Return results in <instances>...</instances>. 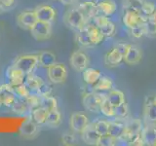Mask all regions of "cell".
<instances>
[{"label":"cell","mask_w":156,"mask_h":146,"mask_svg":"<svg viewBox=\"0 0 156 146\" xmlns=\"http://www.w3.org/2000/svg\"><path fill=\"white\" fill-rule=\"evenodd\" d=\"M144 35L150 38L156 37V23H153L150 19L147 21L144 22Z\"/></svg>","instance_id":"cell-38"},{"label":"cell","mask_w":156,"mask_h":146,"mask_svg":"<svg viewBox=\"0 0 156 146\" xmlns=\"http://www.w3.org/2000/svg\"><path fill=\"white\" fill-rule=\"evenodd\" d=\"M15 4V0H0V10L11 8Z\"/></svg>","instance_id":"cell-48"},{"label":"cell","mask_w":156,"mask_h":146,"mask_svg":"<svg viewBox=\"0 0 156 146\" xmlns=\"http://www.w3.org/2000/svg\"><path fill=\"white\" fill-rule=\"evenodd\" d=\"M34 94L38 95L39 96H51L52 94V87L47 84V83L43 82L42 84L39 86V88L37 89V91L34 92Z\"/></svg>","instance_id":"cell-45"},{"label":"cell","mask_w":156,"mask_h":146,"mask_svg":"<svg viewBox=\"0 0 156 146\" xmlns=\"http://www.w3.org/2000/svg\"><path fill=\"white\" fill-rule=\"evenodd\" d=\"M90 1L94 2L95 4H97V5H98V4H99V3H100V2L101 1V0H90Z\"/></svg>","instance_id":"cell-51"},{"label":"cell","mask_w":156,"mask_h":146,"mask_svg":"<svg viewBox=\"0 0 156 146\" xmlns=\"http://www.w3.org/2000/svg\"><path fill=\"white\" fill-rule=\"evenodd\" d=\"M70 65L74 70L78 72H83L89 65L90 60L88 56L82 51H75L72 53L69 58Z\"/></svg>","instance_id":"cell-7"},{"label":"cell","mask_w":156,"mask_h":146,"mask_svg":"<svg viewBox=\"0 0 156 146\" xmlns=\"http://www.w3.org/2000/svg\"><path fill=\"white\" fill-rule=\"evenodd\" d=\"M58 1L63 5H71L74 3L76 0H58Z\"/></svg>","instance_id":"cell-49"},{"label":"cell","mask_w":156,"mask_h":146,"mask_svg":"<svg viewBox=\"0 0 156 146\" xmlns=\"http://www.w3.org/2000/svg\"><path fill=\"white\" fill-rule=\"evenodd\" d=\"M149 19H150L151 21H152L153 23H156V10H155V11L153 12V14L151 15V16H150V18H149Z\"/></svg>","instance_id":"cell-50"},{"label":"cell","mask_w":156,"mask_h":146,"mask_svg":"<svg viewBox=\"0 0 156 146\" xmlns=\"http://www.w3.org/2000/svg\"><path fill=\"white\" fill-rule=\"evenodd\" d=\"M52 23L37 21L31 27L30 31L32 37L37 41H45L52 35Z\"/></svg>","instance_id":"cell-4"},{"label":"cell","mask_w":156,"mask_h":146,"mask_svg":"<svg viewBox=\"0 0 156 146\" xmlns=\"http://www.w3.org/2000/svg\"><path fill=\"white\" fill-rule=\"evenodd\" d=\"M144 23L143 19H140L139 12L133 11V10H125L124 16H123V23L127 27H133L139 23Z\"/></svg>","instance_id":"cell-17"},{"label":"cell","mask_w":156,"mask_h":146,"mask_svg":"<svg viewBox=\"0 0 156 146\" xmlns=\"http://www.w3.org/2000/svg\"><path fill=\"white\" fill-rule=\"evenodd\" d=\"M14 66L20 68L26 74H31L38 64V55H23L20 56L14 62Z\"/></svg>","instance_id":"cell-3"},{"label":"cell","mask_w":156,"mask_h":146,"mask_svg":"<svg viewBox=\"0 0 156 146\" xmlns=\"http://www.w3.org/2000/svg\"><path fill=\"white\" fill-rule=\"evenodd\" d=\"M94 127L97 130V133L100 135H105L108 134V129H109V122L100 120L94 123Z\"/></svg>","instance_id":"cell-39"},{"label":"cell","mask_w":156,"mask_h":146,"mask_svg":"<svg viewBox=\"0 0 156 146\" xmlns=\"http://www.w3.org/2000/svg\"><path fill=\"white\" fill-rule=\"evenodd\" d=\"M84 28L88 31V33L90 34V36L92 38L93 42H94L95 45L97 44H99L102 41V39H104V35L101 34L100 28L96 26L94 23H87L85 26H84Z\"/></svg>","instance_id":"cell-26"},{"label":"cell","mask_w":156,"mask_h":146,"mask_svg":"<svg viewBox=\"0 0 156 146\" xmlns=\"http://www.w3.org/2000/svg\"><path fill=\"white\" fill-rule=\"evenodd\" d=\"M141 60V52L139 47L136 45H132L130 44L128 50H127L126 54L123 57V61L127 63V64L134 65L139 63Z\"/></svg>","instance_id":"cell-14"},{"label":"cell","mask_w":156,"mask_h":146,"mask_svg":"<svg viewBox=\"0 0 156 146\" xmlns=\"http://www.w3.org/2000/svg\"><path fill=\"white\" fill-rule=\"evenodd\" d=\"M141 137L144 145L156 146V127L155 125H147L141 130Z\"/></svg>","instance_id":"cell-15"},{"label":"cell","mask_w":156,"mask_h":146,"mask_svg":"<svg viewBox=\"0 0 156 146\" xmlns=\"http://www.w3.org/2000/svg\"><path fill=\"white\" fill-rule=\"evenodd\" d=\"M79 9V11L82 13L87 22H89L90 19H93L98 14H99V9H98V5L95 4L92 1H85L77 7Z\"/></svg>","instance_id":"cell-13"},{"label":"cell","mask_w":156,"mask_h":146,"mask_svg":"<svg viewBox=\"0 0 156 146\" xmlns=\"http://www.w3.org/2000/svg\"><path fill=\"white\" fill-rule=\"evenodd\" d=\"M82 138L84 142L90 145H97L98 141L100 139V134L97 133V130L94 127V124H89V126L84 130V131L81 134Z\"/></svg>","instance_id":"cell-16"},{"label":"cell","mask_w":156,"mask_h":146,"mask_svg":"<svg viewBox=\"0 0 156 146\" xmlns=\"http://www.w3.org/2000/svg\"><path fill=\"white\" fill-rule=\"evenodd\" d=\"M89 119L83 113H73L69 120V126L71 130L77 134H82L84 130L89 126Z\"/></svg>","instance_id":"cell-8"},{"label":"cell","mask_w":156,"mask_h":146,"mask_svg":"<svg viewBox=\"0 0 156 146\" xmlns=\"http://www.w3.org/2000/svg\"><path fill=\"white\" fill-rule=\"evenodd\" d=\"M126 131V124L120 123V122H109L108 134L111 135L115 139L120 138L123 136Z\"/></svg>","instance_id":"cell-21"},{"label":"cell","mask_w":156,"mask_h":146,"mask_svg":"<svg viewBox=\"0 0 156 146\" xmlns=\"http://www.w3.org/2000/svg\"><path fill=\"white\" fill-rule=\"evenodd\" d=\"M107 99L110 102L112 106H118L125 102V96L124 94L119 90H110L109 92L106 96Z\"/></svg>","instance_id":"cell-28"},{"label":"cell","mask_w":156,"mask_h":146,"mask_svg":"<svg viewBox=\"0 0 156 146\" xmlns=\"http://www.w3.org/2000/svg\"><path fill=\"white\" fill-rule=\"evenodd\" d=\"M130 32L131 35L134 38L139 39L140 37H143L144 35V23L136 24V26H133L130 28Z\"/></svg>","instance_id":"cell-44"},{"label":"cell","mask_w":156,"mask_h":146,"mask_svg":"<svg viewBox=\"0 0 156 146\" xmlns=\"http://www.w3.org/2000/svg\"><path fill=\"white\" fill-rule=\"evenodd\" d=\"M39 106L49 112L58 108V100L56 97H54L52 96H42L40 99V105Z\"/></svg>","instance_id":"cell-32"},{"label":"cell","mask_w":156,"mask_h":146,"mask_svg":"<svg viewBox=\"0 0 156 146\" xmlns=\"http://www.w3.org/2000/svg\"><path fill=\"white\" fill-rule=\"evenodd\" d=\"M128 112H129V108H128V105L126 103V101L118 106L113 107V115H114L113 117H115L117 119L125 118V117H127V115H128Z\"/></svg>","instance_id":"cell-36"},{"label":"cell","mask_w":156,"mask_h":146,"mask_svg":"<svg viewBox=\"0 0 156 146\" xmlns=\"http://www.w3.org/2000/svg\"><path fill=\"white\" fill-rule=\"evenodd\" d=\"M98 9H99V14L102 13L105 16H111L116 11V3L113 0H101L98 4Z\"/></svg>","instance_id":"cell-22"},{"label":"cell","mask_w":156,"mask_h":146,"mask_svg":"<svg viewBox=\"0 0 156 146\" xmlns=\"http://www.w3.org/2000/svg\"><path fill=\"white\" fill-rule=\"evenodd\" d=\"M155 5L151 2H147V1H144L143 7L139 11V14L140 16V19H143V22L147 21V19L150 18L151 15L153 14V12L155 11Z\"/></svg>","instance_id":"cell-33"},{"label":"cell","mask_w":156,"mask_h":146,"mask_svg":"<svg viewBox=\"0 0 156 146\" xmlns=\"http://www.w3.org/2000/svg\"><path fill=\"white\" fill-rule=\"evenodd\" d=\"M40 99H41V96H39L38 95L30 94V96L26 99L28 106H29V108H30V111L39 107V105H40Z\"/></svg>","instance_id":"cell-43"},{"label":"cell","mask_w":156,"mask_h":146,"mask_svg":"<svg viewBox=\"0 0 156 146\" xmlns=\"http://www.w3.org/2000/svg\"><path fill=\"white\" fill-rule=\"evenodd\" d=\"M76 41L79 45H81L83 47L95 46V44H94V42H93L90 34L88 33V31L84 27L81 28L80 30H78V33L76 34Z\"/></svg>","instance_id":"cell-29"},{"label":"cell","mask_w":156,"mask_h":146,"mask_svg":"<svg viewBox=\"0 0 156 146\" xmlns=\"http://www.w3.org/2000/svg\"><path fill=\"white\" fill-rule=\"evenodd\" d=\"M38 21L52 23L56 19V10L50 5H40L34 9Z\"/></svg>","instance_id":"cell-9"},{"label":"cell","mask_w":156,"mask_h":146,"mask_svg":"<svg viewBox=\"0 0 156 146\" xmlns=\"http://www.w3.org/2000/svg\"><path fill=\"white\" fill-rule=\"evenodd\" d=\"M13 89H14V92H15V94H16V96L18 97H20V99H27L31 94L30 91L27 89L24 84L19 85V86H15V87H13Z\"/></svg>","instance_id":"cell-40"},{"label":"cell","mask_w":156,"mask_h":146,"mask_svg":"<svg viewBox=\"0 0 156 146\" xmlns=\"http://www.w3.org/2000/svg\"><path fill=\"white\" fill-rule=\"evenodd\" d=\"M145 0H122L123 7L125 10H133L139 12L143 7Z\"/></svg>","instance_id":"cell-35"},{"label":"cell","mask_w":156,"mask_h":146,"mask_svg":"<svg viewBox=\"0 0 156 146\" xmlns=\"http://www.w3.org/2000/svg\"><path fill=\"white\" fill-rule=\"evenodd\" d=\"M31 112V119L35 122L37 125H45V121L47 118L48 111L45 110L42 107H37V108L33 109Z\"/></svg>","instance_id":"cell-31"},{"label":"cell","mask_w":156,"mask_h":146,"mask_svg":"<svg viewBox=\"0 0 156 146\" xmlns=\"http://www.w3.org/2000/svg\"><path fill=\"white\" fill-rule=\"evenodd\" d=\"M144 118L147 125H156V103L153 97H147L144 102Z\"/></svg>","instance_id":"cell-12"},{"label":"cell","mask_w":156,"mask_h":146,"mask_svg":"<svg viewBox=\"0 0 156 146\" xmlns=\"http://www.w3.org/2000/svg\"><path fill=\"white\" fill-rule=\"evenodd\" d=\"M107 96V95H106ZM102 114L107 116V117H113V106L110 104V102L107 99V97L105 96L104 100L101 102V111Z\"/></svg>","instance_id":"cell-41"},{"label":"cell","mask_w":156,"mask_h":146,"mask_svg":"<svg viewBox=\"0 0 156 146\" xmlns=\"http://www.w3.org/2000/svg\"><path fill=\"white\" fill-rule=\"evenodd\" d=\"M18 96L14 92V89L11 85L3 84L0 86V103L2 106L11 108L16 102Z\"/></svg>","instance_id":"cell-6"},{"label":"cell","mask_w":156,"mask_h":146,"mask_svg":"<svg viewBox=\"0 0 156 146\" xmlns=\"http://www.w3.org/2000/svg\"><path fill=\"white\" fill-rule=\"evenodd\" d=\"M141 130H143V125H141L140 120H139V119L132 120L129 122V123L126 124V131H125L124 135L129 139V142H130L131 136L140 134Z\"/></svg>","instance_id":"cell-18"},{"label":"cell","mask_w":156,"mask_h":146,"mask_svg":"<svg viewBox=\"0 0 156 146\" xmlns=\"http://www.w3.org/2000/svg\"><path fill=\"white\" fill-rule=\"evenodd\" d=\"M130 44H126V43H118L117 45L115 46V49L118 51L122 56L124 57V55L126 54L127 50H128Z\"/></svg>","instance_id":"cell-47"},{"label":"cell","mask_w":156,"mask_h":146,"mask_svg":"<svg viewBox=\"0 0 156 146\" xmlns=\"http://www.w3.org/2000/svg\"><path fill=\"white\" fill-rule=\"evenodd\" d=\"M101 73L100 70L95 69V68H86L83 71V79H84L85 83H87L88 85L93 86L99 81V79L101 77Z\"/></svg>","instance_id":"cell-20"},{"label":"cell","mask_w":156,"mask_h":146,"mask_svg":"<svg viewBox=\"0 0 156 146\" xmlns=\"http://www.w3.org/2000/svg\"><path fill=\"white\" fill-rule=\"evenodd\" d=\"M56 63V56L50 51H44L41 52L38 55V64L44 67V68H49L53 64Z\"/></svg>","instance_id":"cell-19"},{"label":"cell","mask_w":156,"mask_h":146,"mask_svg":"<svg viewBox=\"0 0 156 146\" xmlns=\"http://www.w3.org/2000/svg\"><path fill=\"white\" fill-rule=\"evenodd\" d=\"M106 95H101L98 92H90L84 95L82 99L83 106L88 111L91 112H100L101 105Z\"/></svg>","instance_id":"cell-2"},{"label":"cell","mask_w":156,"mask_h":146,"mask_svg":"<svg viewBox=\"0 0 156 146\" xmlns=\"http://www.w3.org/2000/svg\"><path fill=\"white\" fill-rule=\"evenodd\" d=\"M115 144H116V139L109 134L101 135L100 139L97 143L98 146H113Z\"/></svg>","instance_id":"cell-42"},{"label":"cell","mask_w":156,"mask_h":146,"mask_svg":"<svg viewBox=\"0 0 156 146\" xmlns=\"http://www.w3.org/2000/svg\"><path fill=\"white\" fill-rule=\"evenodd\" d=\"M62 124V114L57 109H54L48 112L47 118L45 121V125L51 127V128H58Z\"/></svg>","instance_id":"cell-23"},{"label":"cell","mask_w":156,"mask_h":146,"mask_svg":"<svg viewBox=\"0 0 156 146\" xmlns=\"http://www.w3.org/2000/svg\"><path fill=\"white\" fill-rule=\"evenodd\" d=\"M44 81L41 79L40 77H38V76H35V75H33L32 73L31 74H27V77H26V80H24V83L23 84L26 85V87L27 88V89L30 91L31 94H34L37 89L39 88V86H40L42 83Z\"/></svg>","instance_id":"cell-25"},{"label":"cell","mask_w":156,"mask_h":146,"mask_svg":"<svg viewBox=\"0 0 156 146\" xmlns=\"http://www.w3.org/2000/svg\"><path fill=\"white\" fill-rule=\"evenodd\" d=\"M65 19V23L68 27L77 29V30H80L88 23L78 8H73L71 10H68L66 13L65 19Z\"/></svg>","instance_id":"cell-1"},{"label":"cell","mask_w":156,"mask_h":146,"mask_svg":"<svg viewBox=\"0 0 156 146\" xmlns=\"http://www.w3.org/2000/svg\"><path fill=\"white\" fill-rule=\"evenodd\" d=\"M100 30L102 35H104V37H111V36H113L116 32V26L113 23L108 21L101 27H100Z\"/></svg>","instance_id":"cell-37"},{"label":"cell","mask_w":156,"mask_h":146,"mask_svg":"<svg viewBox=\"0 0 156 146\" xmlns=\"http://www.w3.org/2000/svg\"><path fill=\"white\" fill-rule=\"evenodd\" d=\"M123 61V56L116 50V49H112L110 52H108L105 56V63L111 66H116L120 64V62Z\"/></svg>","instance_id":"cell-30"},{"label":"cell","mask_w":156,"mask_h":146,"mask_svg":"<svg viewBox=\"0 0 156 146\" xmlns=\"http://www.w3.org/2000/svg\"><path fill=\"white\" fill-rule=\"evenodd\" d=\"M48 78L54 84H61L66 80L67 69L62 63H55L52 66L47 68Z\"/></svg>","instance_id":"cell-5"},{"label":"cell","mask_w":156,"mask_h":146,"mask_svg":"<svg viewBox=\"0 0 156 146\" xmlns=\"http://www.w3.org/2000/svg\"><path fill=\"white\" fill-rule=\"evenodd\" d=\"M20 131H21V134L23 136H27V137H32V136L35 135V134L38 131L37 124L32 119L27 120L22 125Z\"/></svg>","instance_id":"cell-24"},{"label":"cell","mask_w":156,"mask_h":146,"mask_svg":"<svg viewBox=\"0 0 156 146\" xmlns=\"http://www.w3.org/2000/svg\"><path fill=\"white\" fill-rule=\"evenodd\" d=\"M112 87H113V83H112L110 78L101 76L99 79V81L93 85V91L98 92H106V91H110L112 89Z\"/></svg>","instance_id":"cell-27"},{"label":"cell","mask_w":156,"mask_h":146,"mask_svg":"<svg viewBox=\"0 0 156 146\" xmlns=\"http://www.w3.org/2000/svg\"><path fill=\"white\" fill-rule=\"evenodd\" d=\"M62 142L63 145H73L76 142V138L73 134H65L62 137Z\"/></svg>","instance_id":"cell-46"},{"label":"cell","mask_w":156,"mask_h":146,"mask_svg":"<svg viewBox=\"0 0 156 146\" xmlns=\"http://www.w3.org/2000/svg\"><path fill=\"white\" fill-rule=\"evenodd\" d=\"M38 21L36 18V15L33 11H24L22 12L17 18V23L20 27H22L27 30H30L31 27L35 24Z\"/></svg>","instance_id":"cell-11"},{"label":"cell","mask_w":156,"mask_h":146,"mask_svg":"<svg viewBox=\"0 0 156 146\" xmlns=\"http://www.w3.org/2000/svg\"><path fill=\"white\" fill-rule=\"evenodd\" d=\"M154 101H155V103H156V95L154 96Z\"/></svg>","instance_id":"cell-52"},{"label":"cell","mask_w":156,"mask_h":146,"mask_svg":"<svg viewBox=\"0 0 156 146\" xmlns=\"http://www.w3.org/2000/svg\"><path fill=\"white\" fill-rule=\"evenodd\" d=\"M11 109L14 113H16V114H24V113H27V112L30 111V108H29L27 100L23 99H20V97L17 99L16 102H15L14 105L11 107Z\"/></svg>","instance_id":"cell-34"},{"label":"cell","mask_w":156,"mask_h":146,"mask_svg":"<svg viewBox=\"0 0 156 146\" xmlns=\"http://www.w3.org/2000/svg\"><path fill=\"white\" fill-rule=\"evenodd\" d=\"M26 77V73L14 65L10 66L6 71V78L8 80V84L11 85L12 87L23 84Z\"/></svg>","instance_id":"cell-10"}]
</instances>
